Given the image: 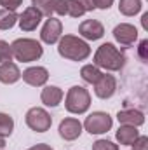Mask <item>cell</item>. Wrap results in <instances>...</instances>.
Listing matches in <instances>:
<instances>
[{
  "label": "cell",
  "instance_id": "1",
  "mask_svg": "<svg viewBox=\"0 0 148 150\" xmlns=\"http://www.w3.org/2000/svg\"><path fill=\"white\" fill-rule=\"evenodd\" d=\"M58 52L61 58L70 61H84L91 56L89 44L75 35H63L58 40Z\"/></svg>",
  "mask_w": 148,
  "mask_h": 150
},
{
  "label": "cell",
  "instance_id": "2",
  "mask_svg": "<svg viewBox=\"0 0 148 150\" xmlns=\"http://www.w3.org/2000/svg\"><path fill=\"white\" fill-rule=\"evenodd\" d=\"M94 65L98 68H105L108 72H118L125 65V54L120 52L113 44L106 42L98 47L94 52Z\"/></svg>",
  "mask_w": 148,
  "mask_h": 150
},
{
  "label": "cell",
  "instance_id": "3",
  "mask_svg": "<svg viewBox=\"0 0 148 150\" xmlns=\"http://www.w3.org/2000/svg\"><path fill=\"white\" fill-rule=\"evenodd\" d=\"M12 56L21 63H32L42 58L44 47L35 38H16L12 44Z\"/></svg>",
  "mask_w": 148,
  "mask_h": 150
},
{
  "label": "cell",
  "instance_id": "4",
  "mask_svg": "<svg viewBox=\"0 0 148 150\" xmlns=\"http://www.w3.org/2000/svg\"><path fill=\"white\" fill-rule=\"evenodd\" d=\"M91 107V94L85 87L82 86H73L68 89L66 98H65V108L70 113L82 115L89 110Z\"/></svg>",
  "mask_w": 148,
  "mask_h": 150
},
{
  "label": "cell",
  "instance_id": "5",
  "mask_svg": "<svg viewBox=\"0 0 148 150\" xmlns=\"http://www.w3.org/2000/svg\"><path fill=\"white\" fill-rule=\"evenodd\" d=\"M113 126V119L110 117V113L106 112H92L89 113L82 124V127L89 133V134H103L108 133Z\"/></svg>",
  "mask_w": 148,
  "mask_h": 150
},
{
  "label": "cell",
  "instance_id": "6",
  "mask_svg": "<svg viewBox=\"0 0 148 150\" xmlns=\"http://www.w3.org/2000/svg\"><path fill=\"white\" fill-rule=\"evenodd\" d=\"M25 120H26V126L35 133H45L52 126V117L49 115L47 110H44L40 107L30 108L25 115Z\"/></svg>",
  "mask_w": 148,
  "mask_h": 150
},
{
  "label": "cell",
  "instance_id": "7",
  "mask_svg": "<svg viewBox=\"0 0 148 150\" xmlns=\"http://www.w3.org/2000/svg\"><path fill=\"white\" fill-rule=\"evenodd\" d=\"M61 33H63V25L59 19H56L54 16L52 18H47L45 25L42 26V32H40V40L44 44H56L59 38H61Z\"/></svg>",
  "mask_w": 148,
  "mask_h": 150
},
{
  "label": "cell",
  "instance_id": "8",
  "mask_svg": "<svg viewBox=\"0 0 148 150\" xmlns=\"http://www.w3.org/2000/svg\"><path fill=\"white\" fill-rule=\"evenodd\" d=\"M42 18H44V16H42V12L38 11L37 7L30 5V7H26V9L23 11L21 16H18L19 28H21L23 32H33V30H37V26L40 25Z\"/></svg>",
  "mask_w": 148,
  "mask_h": 150
},
{
  "label": "cell",
  "instance_id": "9",
  "mask_svg": "<svg viewBox=\"0 0 148 150\" xmlns=\"http://www.w3.org/2000/svg\"><path fill=\"white\" fill-rule=\"evenodd\" d=\"M82 122L78 120V119H75V117H66V119H63L61 122H59V136L63 138V140H66V142H73L77 140L80 134H82Z\"/></svg>",
  "mask_w": 148,
  "mask_h": 150
},
{
  "label": "cell",
  "instance_id": "10",
  "mask_svg": "<svg viewBox=\"0 0 148 150\" xmlns=\"http://www.w3.org/2000/svg\"><path fill=\"white\" fill-rule=\"evenodd\" d=\"M113 37L120 45H132L138 40V30H136L134 25L120 23L113 28Z\"/></svg>",
  "mask_w": 148,
  "mask_h": 150
},
{
  "label": "cell",
  "instance_id": "11",
  "mask_svg": "<svg viewBox=\"0 0 148 150\" xmlns=\"http://www.w3.org/2000/svg\"><path fill=\"white\" fill-rule=\"evenodd\" d=\"M78 33H80V37L85 38V40H99L105 35V26L98 19H85V21L80 23Z\"/></svg>",
  "mask_w": 148,
  "mask_h": 150
},
{
  "label": "cell",
  "instance_id": "12",
  "mask_svg": "<svg viewBox=\"0 0 148 150\" xmlns=\"http://www.w3.org/2000/svg\"><path fill=\"white\" fill-rule=\"evenodd\" d=\"M115 91H117V79H115L113 75L103 74L99 77V80L94 84V93H96V96L101 98V100L111 98V96L115 94Z\"/></svg>",
  "mask_w": 148,
  "mask_h": 150
},
{
  "label": "cell",
  "instance_id": "13",
  "mask_svg": "<svg viewBox=\"0 0 148 150\" xmlns=\"http://www.w3.org/2000/svg\"><path fill=\"white\" fill-rule=\"evenodd\" d=\"M23 80L28 84V86H33V87H40V86H44L47 80H49V72H47V68H44V67H30V68H26L23 74Z\"/></svg>",
  "mask_w": 148,
  "mask_h": 150
},
{
  "label": "cell",
  "instance_id": "14",
  "mask_svg": "<svg viewBox=\"0 0 148 150\" xmlns=\"http://www.w3.org/2000/svg\"><path fill=\"white\" fill-rule=\"evenodd\" d=\"M117 120L120 124H127V126L140 127V126L145 124V113L136 110V108H125V110H118Z\"/></svg>",
  "mask_w": 148,
  "mask_h": 150
},
{
  "label": "cell",
  "instance_id": "15",
  "mask_svg": "<svg viewBox=\"0 0 148 150\" xmlns=\"http://www.w3.org/2000/svg\"><path fill=\"white\" fill-rule=\"evenodd\" d=\"M40 100L45 107H58L63 100V89H59L58 86H45L42 89Z\"/></svg>",
  "mask_w": 148,
  "mask_h": 150
},
{
  "label": "cell",
  "instance_id": "16",
  "mask_svg": "<svg viewBox=\"0 0 148 150\" xmlns=\"http://www.w3.org/2000/svg\"><path fill=\"white\" fill-rule=\"evenodd\" d=\"M21 79V72L16 63L7 61L0 65V82L2 84H16Z\"/></svg>",
  "mask_w": 148,
  "mask_h": 150
},
{
  "label": "cell",
  "instance_id": "17",
  "mask_svg": "<svg viewBox=\"0 0 148 150\" xmlns=\"http://www.w3.org/2000/svg\"><path fill=\"white\" fill-rule=\"evenodd\" d=\"M138 136H140L138 127H134V126H127V124H120V127H118L117 133H115L117 142H118L120 145H127V147H131L132 142H134Z\"/></svg>",
  "mask_w": 148,
  "mask_h": 150
},
{
  "label": "cell",
  "instance_id": "18",
  "mask_svg": "<svg viewBox=\"0 0 148 150\" xmlns=\"http://www.w3.org/2000/svg\"><path fill=\"white\" fill-rule=\"evenodd\" d=\"M141 0H118V11L124 16H136L141 11Z\"/></svg>",
  "mask_w": 148,
  "mask_h": 150
},
{
  "label": "cell",
  "instance_id": "19",
  "mask_svg": "<svg viewBox=\"0 0 148 150\" xmlns=\"http://www.w3.org/2000/svg\"><path fill=\"white\" fill-rule=\"evenodd\" d=\"M101 75H103L101 68H98L96 65H84V67H82V70H80V77L84 79V82L92 84V86L99 80V77H101Z\"/></svg>",
  "mask_w": 148,
  "mask_h": 150
},
{
  "label": "cell",
  "instance_id": "20",
  "mask_svg": "<svg viewBox=\"0 0 148 150\" xmlns=\"http://www.w3.org/2000/svg\"><path fill=\"white\" fill-rule=\"evenodd\" d=\"M16 23H18V14H16V11L0 9V30H11Z\"/></svg>",
  "mask_w": 148,
  "mask_h": 150
},
{
  "label": "cell",
  "instance_id": "21",
  "mask_svg": "<svg viewBox=\"0 0 148 150\" xmlns=\"http://www.w3.org/2000/svg\"><path fill=\"white\" fill-rule=\"evenodd\" d=\"M14 131V120L9 113L0 112V138H7L11 136Z\"/></svg>",
  "mask_w": 148,
  "mask_h": 150
},
{
  "label": "cell",
  "instance_id": "22",
  "mask_svg": "<svg viewBox=\"0 0 148 150\" xmlns=\"http://www.w3.org/2000/svg\"><path fill=\"white\" fill-rule=\"evenodd\" d=\"M66 14L72 18H80L85 14V9L77 0H66Z\"/></svg>",
  "mask_w": 148,
  "mask_h": 150
},
{
  "label": "cell",
  "instance_id": "23",
  "mask_svg": "<svg viewBox=\"0 0 148 150\" xmlns=\"http://www.w3.org/2000/svg\"><path fill=\"white\" fill-rule=\"evenodd\" d=\"M32 5H33V7H37L38 11L42 12V16L52 18V11H51L52 0H33V2H32Z\"/></svg>",
  "mask_w": 148,
  "mask_h": 150
},
{
  "label": "cell",
  "instance_id": "24",
  "mask_svg": "<svg viewBox=\"0 0 148 150\" xmlns=\"http://www.w3.org/2000/svg\"><path fill=\"white\" fill-rule=\"evenodd\" d=\"M12 47L9 42L5 40H0V63H7V61H12Z\"/></svg>",
  "mask_w": 148,
  "mask_h": 150
},
{
  "label": "cell",
  "instance_id": "25",
  "mask_svg": "<svg viewBox=\"0 0 148 150\" xmlns=\"http://www.w3.org/2000/svg\"><path fill=\"white\" fill-rule=\"evenodd\" d=\"M92 150H118V145L110 140H98L92 143Z\"/></svg>",
  "mask_w": 148,
  "mask_h": 150
},
{
  "label": "cell",
  "instance_id": "26",
  "mask_svg": "<svg viewBox=\"0 0 148 150\" xmlns=\"http://www.w3.org/2000/svg\"><path fill=\"white\" fill-rule=\"evenodd\" d=\"M51 11H52V14L65 16V14H66V0H52Z\"/></svg>",
  "mask_w": 148,
  "mask_h": 150
},
{
  "label": "cell",
  "instance_id": "27",
  "mask_svg": "<svg viewBox=\"0 0 148 150\" xmlns=\"http://www.w3.org/2000/svg\"><path fill=\"white\" fill-rule=\"evenodd\" d=\"M0 5L7 11H18L23 5V0H0Z\"/></svg>",
  "mask_w": 148,
  "mask_h": 150
},
{
  "label": "cell",
  "instance_id": "28",
  "mask_svg": "<svg viewBox=\"0 0 148 150\" xmlns=\"http://www.w3.org/2000/svg\"><path fill=\"white\" fill-rule=\"evenodd\" d=\"M132 150H148V136H138L134 142H132Z\"/></svg>",
  "mask_w": 148,
  "mask_h": 150
},
{
  "label": "cell",
  "instance_id": "29",
  "mask_svg": "<svg viewBox=\"0 0 148 150\" xmlns=\"http://www.w3.org/2000/svg\"><path fill=\"white\" fill-rule=\"evenodd\" d=\"M138 56L141 58V61H148V40H141L140 47H138Z\"/></svg>",
  "mask_w": 148,
  "mask_h": 150
},
{
  "label": "cell",
  "instance_id": "30",
  "mask_svg": "<svg viewBox=\"0 0 148 150\" xmlns=\"http://www.w3.org/2000/svg\"><path fill=\"white\" fill-rule=\"evenodd\" d=\"M84 9H85V12H91V11H94L96 9V4H94V0H77Z\"/></svg>",
  "mask_w": 148,
  "mask_h": 150
},
{
  "label": "cell",
  "instance_id": "31",
  "mask_svg": "<svg viewBox=\"0 0 148 150\" xmlns=\"http://www.w3.org/2000/svg\"><path fill=\"white\" fill-rule=\"evenodd\" d=\"M113 2H115V0H94V4H96V9H103V11L110 9Z\"/></svg>",
  "mask_w": 148,
  "mask_h": 150
},
{
  "label": "cell",
  "instance_id": "32",
  "mask_svg": "<svg viewBox=\"0 0 148 150\" xmlns=\"http://www.w3.org/2000/svg\"><path fill=\"white\" fill-rule=\"evenodd\" d=\"M28 150H54L51 145H47V143H38V145H33L32 149H28Z\"/></svg>",
  "mask_w": 148,
  "mask_h": 150
},
{
  "label": "cell",
  "instance_id": "33",
  "mask_svg": "<svg viewBox=\"0 0 148 150\" xmlns=\"http://www.w3.org/2000/svg\"><path fill=\"white\" fill-rule=\"evenodd\" d=\"M141 25H143V28H145V30H148V12L143 14V18H141Z\"/></svg>",
  "mask_w": 148,
  "mask_h": 150
},
{
  "label": "cell",
  "instance_id": "34",
  "mask_svg": "<svg viewBox=\"0 0 148 150\" xmlns=\"http://www.w3.org/2000/svg\"><path fill=\"white\" fill-rule=\"evenodd\" d=\"M2 149H5V140L4 138H0V150Z\"/></svg>",
  "mask_w": 148,
  "mask_h": 150
},
{
  "label": "cell",
  "instance_id": "35",
  "mask_svg": "<svg viewBox=\"0 0 148 150\" xmlns=\"http://www.w3.org/2000/svg\"><path fill=\"white\" fill-rule=\"evenodd\" d=\"M2 150H4V149H2Z\"/></svg>",
  "mask_w": 148,
  "mask_h": 150
}]
</instances>
